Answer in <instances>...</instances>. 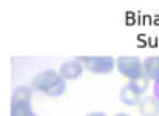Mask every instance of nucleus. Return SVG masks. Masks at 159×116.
<instances>
[{
  "label": "nucleus",
  "instance_id": "obj_4",
  "mask_svg": "<svg viewBox=\"0 0 159 116\" xmlns=\"http://www.w3.org/2000/svg\"><path fill=\"white\" fill-rule=\"evenodd\" d=\"M58 71H59V74L64 77V81H67V82H69V81H78L80 77L83 76L84 67H83L81 62L75 57V59H69V60L62 62Z\"/></svg>",
  "mask_w": 159,
  "mask_h": 116
},
{
  "label": "nucleus",
  "instance_id": "obj_12",
  "mask_svg": "<svg viewBox=\"0 0 159 116\" xmlns=\"http://www.w3.org/2000/svg\"><path fill=\"white\" fill-rule=\"evenodd\" d=\"M86 116H108V114L103 113V111H91V113H88Z\"/></svg>",
  "mask_w": 159,
  "mask_h": 116
},
{
  "label": "nucleus",
  "instance_id": "obj_3",
  "mask_svg": "<svg viewBox=\"0 0 159 116\" xmlns=\"http://www.w3.org/2000/svg\"><path fill=\"white\" fill-rule=\"evenodd\" d=\"M76 59L92 74L106 76L116 70V59L112 56H76Z\"/></svg>",
  "mask_w": 159,
  "mask_h": 116
},
{
  "label": "nucleus",
  "instance_id": "obj_9",
  "mask_svg": "<svg viewBox=\"0 0 159 116\" xmlns=\"http://www.w3.org/2000/svg\"><path fill=\"white\" fill-rule=\"evenodd\" d=\"M10 116H39L31 104H16V105H11V111H10Z\"/></svg>",
  "mask_w": 159,
  "mask_h": 116
},
{
  "label": "nucleus",
  "instance_id": "obj_7",
  "mask_svg": "<svg viewBox=\"0 0 159 116\" xmlns=\"http://www.w3.org/2000/svg\"><path fill=\"white\" fill-rule=\"evenodd\" d=\"M33 94H34V90L31 87H28V85H19L13 91L11 105H16V104H31Z\"/></svg>",
  "mask_w": 159,
  "mask_h": 116
},
{
  "label": "nucleus",
  "instance_id": "obj_8",
  "mask_svg": "<svg viewBox=\"0 0 159 116\" xmlns=\"http://www.w3.org/2000/svg\"><path fill=\"white\" fill-rule=\"evenodd\" d=\"M143 71L150 81H156L159 77V56H148L143 59Z\"/></svg>",
  "mask_w": 159,
  "mask_h": 116
},
{
  "label": "nucleus",
  "instance_id": "obj_11",
  "mask_svg": "<svg viewBox=\"0 0 159 116\" xmlns=\"http://www.w3.org/2000/svg\"><path fill=\"white\" fill-rule=\"evenodd\" d=\"M153 96L159 101V77L156 81H153Z\"/></svg>",
  "mask_w": 159,
  "mask_h": 116
},
{
  "label": "nucleus",
  "instance_id": "obj_2",
  "mask_svg": "<svg viewBox=\"0 0 159 116\" xmlns=\"http://www.w3.org/2000/svg\"><path fill=\"white\" fill-rule=\"evenodd\" d=\"M116 70L120 73V76L126 77L129 81H136L145 76L143 71V59L139 56H119L116 57Z\"/></svg>",
  "mask_w": 159,
  "mask_h": 116
},
{
  "label": "nucleus",
  "instance_id": "obj_13",
  "mask_svg": "<svg viewBox=\"0 0 159 116\" xmlns=\"http://www.w3.org/2000/svg\"><path fill=\"white\" fill-rule=\"evenodd\" d=\"M114 116H131L129 113H125V111H119V113H116Z\"/></svg>",
  "mask_w": 159,
  "mask_h": 116
},
{
  "label": "nucleus",
  "instance_id": "obj_5",
  "mask_svg": "<svg viewBox=\"0 0 159 116\" xmlns=\"http://www.w3.org/2000/svg\"><path fill=\"white\" fill-rule=\"evenodd\" d=\"M137 111L140 116H159V101L153 94H145L137 105Z\"/></svg>",
  "mask_w": 159,
  "mask_h": 116
},
{
  "label": "nucleus",
  "instance_id": "obj_6",
  "mask_svg": "<svg viewBox=\"0 0 159 116\" xmlns=\"http://www.w3.org/2000/svg\"><path fill=\"white\" fill-rule=\"evenodd\" d=\"M142 96L129 85V84H125L123 87H120V91H119V101L126 105V107H137L139 102H140Z\"/></svg>",
  "mask_w": 159,
  "mask_h": 116
},
{
  "label": "nucleus",
  "instance_id": "obj_1",
  "mask_svg": "<svg viewBox=\"0 0 159 116\" xmlns=\"http://www.w3.org/2000/svg\"><path fill=\"white\" fill-rule=\"evenodd\" d=\"M30 87L36 93H41L47 97H61L67 91V81H64L58 70L48 68L34 74Z\"/></svg>",
  "mask_w": 159,
  "mask_h": 116
},
{
  "label": "nucleus",
  "instance_id": "obj_10",
  "mask_svg": "<svg viewBox=\"0 0 159 116\" xmlns=\"http://www.w3.org/2000/svg\"><path fill=\"white\" fill-rule=\"evenodd\" d=\"M142 97L145 96V91L148 90V84H150V79L147 77V76H143V77H140V79H136V81H129L128 82Z\"/></svg>",
  "mask_w": 159,
  "mask_h": 116
}]
</instances>
